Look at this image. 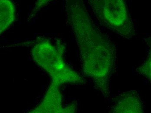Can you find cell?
I'll return each mask as SVG.
<instances>
[{
	"instance_id": "cell-1",
	"label": "cell",
	"mask_w": 151,
	"mask_h": 113,
	"mask_svg": "<svg viewBox=\"0 0 151 113\" xmlns=\"http://www.w3.org/2000/svg\"><path fill=\"white\" fill-rule=\"evenodd\" d=\"M65 9L79 49L84 72L108 99L116 65V47L93 23L83 0H66Z\"/></svg>"
},
{
	"instance_id": "cell-2",
	"label": "cell",
	"mask_w": 151,
	"mask_h": 113,
	"mask_svg": "<svg viewBox=\"0 0 151 113\" xmlns=\"http://www.w3.org/2000/svg\"><path fill=\"white\" fill-rule=\"evenodd\" d=\"M63 49L60 42L57 41L55 46L49 40L43 39L34 45L32 53L35 60L50 74L54 83H84V80L63 61L60 56V50Z\"/></svg>"
},
{
	"instance_id": "cell-3",
	"label": "cell",
	"mask_w": 151,
	"mask_h": 113,
	"mask_svg": "<svg viewBox=\"0 0 151 113\" xmlns=\"http://www.w3.org/2000/svg\"><path fill=\"white\" fill-rule=\"evenodd\" d=\"M95 15L106 27L122 38L135 35L125 0H86Z\"/></svg>"
},
{
	"instance_id": "cell-4",
	"label": "cell",
	"mask_w": 151,
	"mask_h": 113,
	"mask_svg": "<svg viewBox=\"0 0 151 113\" xmlns=\"http://www.w3.org/2000/svg\"><path fill=\"white\" fill-rule=\"evenodd\" d=\"M111 112L114 113H143V102L137 91H129L119 96Z\"/></svg>"
},
{
	"instance_id": "cell-5",
	"label": "cell",
	"mask_w": 151,
	"mask_h": 113,
	"mask_svg": "<svg viewBox=\"0 0 151 113\" xmlns=\"http://www.w3.org/2000/svg\"><path fill=\"white\" fill-rule=\"evenodd\" d=\"M15 8L11 0L0 1V32H4L14 22Z\"/></svg>"
},
{
	"instance_id": "cell-6",
	"label": "cell",
	"mask_w": 151,
	"mask_h": 113,
	"mask_svg": "<svg viewBox=\"0 0 151 113\" xmlns=\"http://www.w3.org/2000/svg\"><path fill=\"white\" fill-rule=\"evenodd\" d=\"M148 54L146 59L137 70L139 73L146 77L151 82V37L147 38Z\"/></svg>"
},
{
	"instance_id": "cell-7",
	"label": "cell",
	"mask_w": 151,
	"mask_h": 113,
	"mask_svg": "<svg viewBox=\"0 0 151 113\" xmlns=\"http://www.w3.org/2000/svg\"><path fill=\"white\" fill-rule=\"evenodd\" d=\"M52 1L53 0H36L35 6L31 11L29 17L35 15L43 7H45Z\"/></svg>"
}]
</instances>
